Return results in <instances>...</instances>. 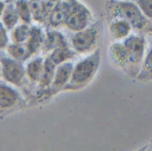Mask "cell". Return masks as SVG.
Returning <instances> with one entry per match:
<instances>
[{
	"label": "cell",
	"instance_id": "cell-1",
	"mask_svg": "<svg viewBox=\"0 0 152 151\" xmlns=\"http://www.w3.org/2000/svg\"><path fill=\"white\" fill-rule=\"evenodd\" d=\"M101 60V50L96 49L77 62L73 67L70 80L63 91H77L87 85L96 75Z\"/></svg>",
	"mask_w": 152,
	"mask_h": 151
},
{
	"label": "cell",
	"instance_id": "cell-2",
	"mask_svg": "<svg viewBox=\"0 0 152 151\" xmlns=\"http://www.w3.org/2000/svg\"><path fill=\"white\" fill-rule=\"evenodd\" d=\"M110 14L111 19H124L127 20L134 29L142 31L145 29L149 20L142 12L135 2L124 1H111L109 5Z\"/></svg>",
	"mask_w": 152,
	"mask_h": 151
},
{
	"label": "cell",
	"instance_id": "cell-3",
	"mask_svg": "<svg viewBox=\"0 0 152 151\" xmlns=\"http://www.w3.org/2000/svg\"><path fill=\"white\" fill-rule=\"evenodd\" d=\"M64 23L69 30L77 32L88 27L93 21L91 11L78 0H65Z\"/></svg>",
	"mask_w": 152,
	"mask_h": 151
},
{
	"label": "cell",
	"instance_id": "cell-4",
	"mask_svg": "<svg viewBox=\"0 0 152 151\" xmlns=\"http://www.w3.org/2000/svg\"><path fill=\"white\" fill-rule=\"evenodd\" d=\"M102 22H92L86 28L75 32L70 38V47L77 54H89L96 50L102 33Z\"/></svg>",
	"mask_w": 152,
	"mask_h": 151
},
{
	"label": "cell",
	"instance_id": "cell-5",
	"mask_svg": "<svg viewBox=\"0 0 152 151\" xmlns=\"http://www.w3.org/2000/svg\"><path fill=\"white\" fill-rule=\"evenodd\" d=\"M122 42L126 48L128 61L126 74L134 78L137 77L147 51L146 39L142 35L131 34Z\"/></svg>",
	"mask_w": 152,
	"mask_h": 151
},
{
	"label": "cell",
	"instance_id": "cell-6",
	"mask_svg": "<svg viewBox=\"0 0 152 151\" xmlns=\"http://www.w3.org/2000/svg\"><path fill=\"white\" fill-rule=\"evenodd\" d=\"M1 76L11 85L20 86L26 77V70L20 61L4 57L0 60Z\"/></svg>",
	"mask_w": 152,
	"mask_h": 151
},
{
	"label": "cell",
	"instance_id": "cell-7",
	"mask_svg": "<svg viewBox=\"0 0 152 151\" xmlns=\"http://www.w3.org/2000/svg\"><path fill=\"white\" fill-rule=\"evenodd\" d=\"M74 64L72 62H65L61 65H58L55 69L54 77L50 86V92L56 93L60 91H63L65 86L69 84L70 77L72 74Z\"/></svg>",
	"mask_w": 152,
	"mask_h": 151
},
{
	"label": "cell",
	"instance_id": "cell-8",
	"mask_svg": "<svg viewBox=\"0 0 152 151\" xmlns=\"http://www.w3.org/2000/svg\"><path fill=\"white\" fill-rule=\"evenodd\" d=\"M132 25L126 20L117 18L113 19L109 26V31L115 41H123L128 37L133 31Z\"/></svg>",
	"mask_w": 152,
	"mask_h": 151
},
{
	"label": "cell",
	"instance_id": "cell-9",
	"mask_svg": "<svg viewBox=\"0 0 152 151\" xmlns=\"http://www.w3.org/2000/svg\"><path fill=\"white\" fill-rule=\"evenodd\" d=\"M20 100L19 93L10 85L0 83V111L13 108Z\"/></svg>",
	"mask_w": 152,
	"mask_h": 151
},
{
	"label": "cell",
	"instance_id": "cell-10",
	"mask_svg": "<svg viewBox=\"0 0 152 151\" xmlns=\"http://www.w3.org/2000/svg\"><path fill=\"white\" fill-rule=\"evenodd\" d=\"M45 36L40 28L32 27L29 29V34L28 39L26 41V49L28 57L29 58L33 54H35L37 51H39L44 44Z\"/></svg>",
	"mask_w": 152,
	"mask_h": 151
},
{
	"label": "cell",
	"instance_id": "cell-11",
	"mask_svg": "<svg viewBox=\"0 0 152 151\" xmlns=\"http://www.w3.org/2000/svg\"><path fill=\"white\" fill-rule=\"evenodd\" d=\"M44 62L45 61L38 57L31 60L26 66L25 70H26V77L28 78L30 82L33 84H38L42 74H43V69H44Z\"/></svg>",
	"mask_w": 152,
	"mask_h": 151
},
{
	"label": "cell",
	"instance_id": "cell-12",
	"mask_svg": "<svg viewBox=\"0 0 152 151\" xmlns=\"http://www.w3.org/2000/svg\"><path fill=\"white\" fill-rule=\"evenodd\" d=\"M76 54L77 53L74 52V50L71 47H69V44H67V45H63V46H61L53 50L50 55L48 56V58L56 66H58L62 63L68 62L69 61L73 59Z\"/></svg>",
	"mask_w": 152,
	"mask_h": 151
},
{
	"label": "cell",
	"instance_id": "cell-13",
	"mask_svg": "<svg viewBox=\"0 0 152 151\" xmlns=\"http://www.w3.org/2000/svg\"><path fill=\"white\" fill-rule=\"evenodd\" d=\"M67 44L68 43L63 34L56 30H52V31H49L46 34V36H45L43 47L45 51L52 52L53 50L58 47L67 45Z\"/></svg>",
	"mask_w": 152,
	"mask_h": 151
},
{
	"label": "cell",
	"instance_id": "cell-14",
	"mask_svg": "<svg viewBox=\"0 0 152 151\" xmlns=\"http://www.w3.org/2000/svg\"><path fill=\"white\" fill-rule=\"evenodd\" d=\"M56 67L57 66L48 57L45 60L43 74H42L41 79L38 83L40 88H43V89L50 88L53 79V77H54Z\"/></svg>",
	"mask_w": 152,
	"mask_h": 151
},
{
	"label": "cell",
	"instance_id": "cell-15",
	"mask_svg": "<svg viewBox=\"0 0 152 151\" xmlns=\"http://www.w3.org/2000/svg\"><path fill=\"white\" fill-rule=\"evenodd\" d=\"M136 78H138L139 80L152 79V44L146 51V54L143 59L141 70Z\"/></svg>",
	"mask_w": 152,
	"mask_h": 151
},
{
	"label": "cell",
	"instance_id": "cell-16",
	"mask_svg": "<svg viewBox=\"0 0 152 151\" xmlns=\"http://www.w3.org/2000/svg\"><path fill=\"white\" fill-rule=\"evenodd\" d=\"M19 15L16 8L12 5L5 7V10L2 15V23L6 29H12L19 20Z\"/></svg>",
	"mask_w": 152,
	"mask_h": 151
},
{
	"label": "cell",
	"instance_id": "cell-17",
	"mask_svg": "<svg viewBox=\"0 0 152 151\" xmlns=\"http://www.w3.org/2000/svg\"><path fill=\"white\" fill-rule=\"evenodd\" d=\"M15 8L20 20H21L26 24L31 21L32 11L28 0H16Z\"/></svg>",
	"mask_w": 152,
	"mask_h": 151
},
{
	"label": "cell",
	"instance_id": "cell-18",
	"mask_svg": "<svg viewBox=\"0 0 152 151\" xmlns=\"http://www.w3.org/2000/svg\"><path fill=\"white\" fill-rule=\"evenodd\" d=\"M21 44H17V43H12L11 44H8L6 50L12 59L16 60L18 61H21L28 58L27 53V49Z\"/></svg>",
	"mask_w": 152,
	"mask_h": 151
},
{
	"label": "cell",
	"instance_id": "cell-19",
	"mask_svg": "<svg viewBox=\"0 0 152 151\" xmlns=\"http://www.w3.org/2000/svg\"><path fill=\"white\" fill-rule=\"evenodd\" d=\"M29 28L28 26L24 23L13 28L12 31V39L13 43L17 44H23L27 41L28 34H29Z\"/></svg>",
	"mask_w": 152,
	"mask_h": 151
},
{
	"label": "cell",
	"instance_id": "cell-20",
	"mask_svg": "<svg viewBox=\"0 0 152 151\" xmlns=\"http://www.w3.org/2000/svg\"><path fill=\"white\" fill-rule=\"evenodd\" d=\"M144 16L152 20V0H134Z\"/></svg>",
	"mask_w": 152,
	"mask_h": 151
},
{
	"label": "cell",
	"instance_id": "cell-21",
	"mask_svg": "<svg viewBox=\"0 0 152 151\" xmlns=\"http://www.w3.org/2000/svg\"><path fill=\"white\" fill-rule=\"evenodd\" d=\"M9 44V37L7 35V29L0 22V49H4Z\"/></svg>",
	"mask_w": 152,
	"mask_h": 151
},
{
	"label": "cell",
	"instance_id": "cell-22",
	"mask_svg": "<svg viewBox=\"0 0 152 151\" xmlns=\"http://www.w3.org/2000/svg\"><path fill=\"white\" fill-rule=\"evenodd\" d=\"M4 10H5V4H4V3L3 1L0 0V17L3 15Z\"/></svg>",
	"mask_w": 152,
	"mask_h": 151
},
{
	"label": "cell",
	"instance_id": "cell-23",
	"mask_svg": "<svg viewBox=\"0 0 152 151\" xmlns=\"http://www.w3.org/2000/svg\"><path fill=\"white\" fill-rule=\"evenodd\" d=\"M0 75H1V65H0Z\"/></svg>",
	"mask_w": 152,
	"mask_h": 151
}]
</instances>
